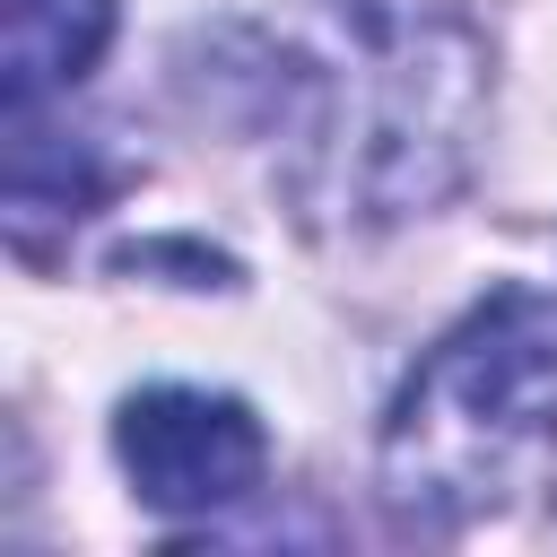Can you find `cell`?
<instances>
[{
  "instance_id": "obj_1",
  "label": "cell",
  "mask_w": 557,
  "mask_h": 557,
  "mask_svg": "<svg viewBox=\"0 0 557 557\" xmlns=\"http://www.w3.org/2000/svg\"><path fill=\"white\" fill-rule=\"evenodd\" d=\"M183 87L270 148L322 244L435 218L487 139L496 52L461 0H261L183 44Z\"/></svg>"
},
{
  "instance_id": "obj_2",
  "label": "cell",
  "mask_w": 557,
  "mask_h": 557,
  "mask_svg": "<svg viewBox=\"0 0 557 557\" xmlns=\"http://www.w3.org/2000/svg\"><path fill=\"white\" fill-rule=\"evenodd\" d=\"M557 461V287H487L392 392L374 487L400 531H470Z\"/></svg>"
},
{
  "instance_id": "obj_3",
  "label": "cell",
  "mask_w": 557,
  "mask_h": 557,
  "mask_svg": "<svg viewBox=\"0 0 557 557\" xmlns=\"http://www.w3.org/2000/svg\"><path fill=\"white\" fill-rule=\"evenodd\" d=\"M113 461L131 496L165 522H218L261 496L270 479V426L235 392L200 383H148L113 409Z\"/></svg>"
},
{
  "instance_id": "obj_4",
  "label": "cell",
  "mask_w": 557,
  "mask_h": 557,
  "mask_svg": "<svg viewBox=\"0 0 557 557\" xmlns=\"http://www.w3.org/2000/svg\"><path fill=\"white\" fill-rule=\"evenodd\" d=\"M113 157L87 139V131H52L44 104L35 113H9V174H0V209H9V244L35 261L44 252V226H78L87 209H104L113 191Z\"/></svg>"
},
{
  "instance_id": "obj_5",
  "label": "cell",
  "mask_w": 557,
  "mask_h": 557,
  "mask_svg": "<svg viewBox=\"0 0 557 557\" xmlns=\"http://www.w3.org/2000/svg\"><path fill=\"white\" fill-rule=\"evenodd\" d=\"M113 0H0V113L61 104L113 44Z\"/></svg>"
}]
</instances>
